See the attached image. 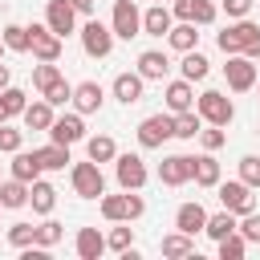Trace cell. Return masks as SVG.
<instances>
[{
	"label": "cell",
	"instance_id": "47",
	"mask_svg": "<svg viewBox=\"0 0 260 260\" xmlns=\"http://www.w3.org/2000/svg\"><path fill=\"white\" fill-rule=\"evenodd\" d=\"M219 8H223L232 20H240V16H248V12H252V0H219Z\"/></svg>",
	"mask_w": 260,
	"mask_h": 260
},
{
	"label": "cell",
	"instance_id": "41",
	"mask_svg": "<svg viewBox=\"0 0 260 260\" xmlns=\"http://www.w3.org/2000/svg\"><path fill=\"white\" fill-rule=\"evenodd\" d=\"M106 248H110V252H126V248H134V228H130V223H118V228L106 236Z\"/></svg>",
	"mask_w": 260,
	"mask_h": 260
},
{
	"label": "cell",
	"instance_id": "38",
	"mask_svg": "<svg viewBox=\"0 0 260 260\" xmlns=\"http://www.w3.org/2000/svg\"><path fill=\"white\" fill-rule=\"evenodd\" d=\"M53 81H61V65H57V61H41V65H32V85H37V93H45Z\"/></svg>",
	"mask_w": 260,
	"mask_h": 260
},
{
	"label": "cell",
	"instance_id": "50",
	"mask_svg": "<svg viewBox=\"0 0 260 260\" xmlns=\"http://www.w3.org/2000/svg\"><path fill=\"white\" fill-rule=\"evenodd\" d=\"M4 53H8V49H4V41H0V61H4Z\"/></svg>",
	"mask_w": 260,
	"mask_h": 260
},
{
	"label": "cell",
	"instance_id": "18",
	"mask_svg": "<svg viewBox=\"0 0 260 260\" xmlns=\"http://www.w3.org/2000/svg\"><path fill=\"white\" fill-rule=\"evenodd\" d=\"M73 106H77V114H98L106 106V89L98 81H81V85H73Z\"/></svg>",
	"mask_w": 260,
	"mask_h": 260
},
{
	"label": "cell",
	"instance_id": "49",
	"mask_svg": "<svg viewBox=\"0 0 260 260\" xmlns=\"http://www.w3.org/2000/svg\"><path fill=\"white\" fill-rule=\"evenodd\" d=\"M73 8H77V12H85V16H89V12H93V0H73Z\"/></svg>",
	"mask_w": 260,
	"mask_h": 260
},
{
	"label": "cell",
	"instance_id": "39",
	"mask_svg": "<svg viewBox=\"0 0 260 260\" xmlns=\"http://www.w3.org/2000/svg\"><path fill=\"white\" fill-rule=\"evenodd\" d=\"M215 244H219V260H244V252H248V240L240 232H232V236H223Z\"/></svg>",
	"mask_w": 260,
	"mask_h": 260
},
{
	"label": "cell",
	"instance_id": "35",
	"mask_svg": "<svg viewBox=\"0 0 260 260\" xmlns=\"http://www.w3.org/2000/svg\"><path fill=\"white\" fill-rule=\"evenodd\" d=\"M199 130H203V118L195 114V106H191V110H183V114H175V138L191 142V138H199Z\"/></svg>",
	"mask_w": 260,
	"mask_h": 260
},
{
	"label": "cell",
	"instance_id": "16",
	"mask_svg": "<svg viewBox=\"0 0 260 260\" xmlns=\"http://www.w3.org/2000/svg\"><path fill=\"white\" fill-rule=\"evenodd\" d=\"M162 98H167V110H171V114H183V110H191V106H195V81L175 77V81H167Z\"/></svg>",
	"mask_w": 260,
	"mask_h": 260
},
{
	"label": "cell",
	"instance_id": "5",
	"mask_svg": "<svg viewBox=\"0 0 260 260\" xmlns=\"http://www.w3.org/2000/svg\"><path fill=\"white\" fill-rule=\"evenodd\" d=\"M77 37H81V49H85V57H110L114 53V28L110 24H102V20H85L81 28H77Z\"/></svg>",
	"mask_w": 260,
	"mask_h": 260
},
{
	"label": "cell",
	"instance_id": "4",
	"mask_svg": "<svg viewBox=\"0 0 260 260\" xmlns=\"http://www.w3.org/2000/svg\"><path fill=\"white\" fill-rule=\"evenodd\" d=\"M146 211V199L138 191H122V195H102V215L110 223H130Z\"/></svg>",
	"mask_w": 260,
	"mask_h": 260
},
{
	"label": "cell",
	"instance_id": "37",
	"mask_svg": "<svg viewBox=\"0 0 260 260\" xmlns=\"http://www.w3.org/2000/svg\"><path fill=\"white\" fill-rule=\"evenodd\" d=\"M61 236H65V228H61L57 219H49V215H45V219L37 223V236H32V244H37V248H57V244H61Z\"/></svg>",
	"mask_w": 260,
	"mask_h": 260
},
{
	"label": "cell",
	"instance_id": "10",
	"mask_svg": "<svg viewBox=\"0 0 260 260\" xmlns=\"http://www.w3.org/2000/svg\"><path fill=\"white\" fill-rule=\"evenodd\" d=\"M223 77H228V89H232V93H248V89L256 85V65H252V57L232 53L228 65H223Z\"/></svg>",
	"mask_w": 260,
	"mask_h": 260
},
{
	"label": "cell",
	"instance_id": "44",
	"mask_svg": "<svg viewBox=\"0 0 260 260\" xmlns=\"http://www.w3.org/2000/svg\"><path fill=\"white\" fill-rule=\"evenodd\" d=\"M32 236H37V223H24V219H20V223L8 228V244H12V248H28Z\"/></svg>",
	"mask_w": 260,
	"mask_h": 260
},
{
	"label": "cell",
	"instance_id": "22",
	"mask_svg": "<svg viewBox=\"0 0 260 260\" xmlns=\"http://www.w3.org/2000/svg\"><path fill=\"white\" fill-rule=\"evenodd\" d=\"M199 24H191V20H175L171 24V32H167V45L175 49V53H191V49H199V32H195Z\"/></svg>",
	"mask_w": 260,
	"mask_h": 260
},
{
	"label": "cell",
	"instance_id": "9",
	"mask_svg": "<svg viewBox=\"0 0 260 260\" xmlns=\"http://www.w3.org/2000/svg\"><path fill=\"white\" fill-rule=\"evenodd\" d=\"M114 175L122 191H142L146 187V162L142 154H114Z\"/></svg>",
	"mask_w": 260,
	"mask_h": 260
},
{
	"label": "cell",
	"instance_id": "36",
	"mask_svg": "<svg viewBox=\"0 0 260 260\" xmlns=\"http://www.w3.org/2000/svg\"><path fill=\"white\" fill-rule=\"evenodd\" d=\"M203 232L211 236V240H223V236H232L236 232V215L223 207V211H215V215H207V223H203Z\"/></svg>",
	"mask_w": 260,
	"mask_h": 260
},
{
	"label": "cell",
	"instance_id": "32",
	"mask_svg": "<svg viewBox=\"0 0 260 260\" xmlns=\"http://www.w3.org/2000/svg\"><path fill=\"white\" fill-rule=\"evenodd\" d=\"M37 158H41V171H65L73 158H69V146L61 142H49V146H37Z\"/></svg>",
	"mask_w": 260,
	"mask_h": 260
},
{
	"label": "cell",
	"instance_id": "42",
	"mask_svg": "<svg viewBox=\"0 0 260 260\" xmlns=\"http://www.w3.org/2000/svg\"><path fill=\"white\" fill-rule=\"evenodd\" d=\"M41 98H45V102H49V106L57 110V106H65V102H73V85H69L65 77H61V81H53V85H49V89H45Z\"/></svg>",
	"mask_w": 260,
	"mask_h": 260
},
{
	"label": "cell",
	"instance_id": "2",
	"mask_svg": "<svg viewBox=\"0 0 260 260\" xmlns=\"http://www.w3.org/2000/svg\"><path fill=\"white\" fill-rule=\"evenodd\" d=\"M195 114H199L203 122H211V126H232L236 106H232L228 93H219V89H203V93L195 98Z\"/></svg>",
	"mask_w": 260,
	"mask_h": 260
},
{
	"label": "cell",
	"instance_id": "30",
	"mask_svg": "<svg viewBox=\"0 0 260 260\" xmlns=\"http://www.w3.org/2000/svg\"><path fill=\"white\" fill-rule=\"evenodd\" d=\"M12 179H20V183L41 179V158H37V150H16V154H12Z\"/></svg>",
	"mask_w": 260,
	"mask_h": 260
},
{
	"label": "cell",
	"instance_id": "33",
	"mask_svg": "<svg viewBox=\"0 0 260 260\" xmlns=\"http://www.w3.org/2000/svg\"><path fill=\"white\" fill-rule=\"evenodd\" d=\"M179 73H183L187 81H203V77L211 73V61H207L199 49H191V53H183V65H179Z\"/></svg>",
	"mask_w": 260,
	"mask_h": 260
},
{
	"label": "cell",
	"instance_id": "24",
	"mask_svg": "<svg viewBox=\"0 0 260 260\" xmlns=\"http://www.w3.org/2000/svg\"><path fill=\"white\" fill-rule=\"evenodd\" d=\"M28 203H32L37 215H49V211L57 207V187L45 183V179H32V183H28Z\"/></svg>",
	"mask_w": 260,
	"mask_h": 260
},
{
	"label": "cell",
	"instance_id": "21",
	"mask_svg": "<svg viewBox=\"0 0 260 260\" xmlns=\"http://www.w3.org/2000/svg\"><path fill=\"white\" fill-rule=\"evenodd\" d=\"M73 252H77V260H98V256L106 252V236H102L98 228H77Z\"/></svg>",
	"mask_w": 260,
	"mask_h": 260
},
{
	"label": "cell",
	"instance_id": "40",
	"mask_svg": "<svg viewBox=\"0 0 260 260\" xmlns=\"http://www.w3.org/2000/svg\"><path fill=\"white\" fill-rule=\"evenodd\" d=\"M24 146V130H16L12 122H0V154H16Z\"/></svg>",
	"mask_w": 260,
	"mask_h": 260
},
{
	"label": "cell",
	"instance_id": "19",
	"mask_svg": "<svg viewBox=\"0 0 260 260\" xmlns=\"http://www.w3.org/2000/svg\"><path fill=\"white\" fill-rule=\"evenodd\" d=\"M142 89H146V81H142V73H138V69H134V73H118V77H114V98H118L122 106L142 102Z\"/></svg>",
	"mask_w": 260,
	"mask_h": 260
},
{
	"label": "cell",
	"instance_id": "6",
	"mask_svg": "<svg viewBox=\"0 0 260 260\" xmlns=\"http://www.w3.org/2000/svg\"><path fill=\"white\" fill-rule=\"evenodd\" d=\"M167 138H175V114L171 110L167 114H150V118L138 122V146L142 150H158Z\"/></svg>",
	"mask_w": 260,
	"mask_h": 260
},
{
	"label": "cell",
	"instance_id": "17",
	"mask_svg": "<svg viewBox=\"0 0 260 260\" xmlns=\"http://www.w3.org/2000/svg\"><path fill=\"white\" fill-rule=\"evenodd\" d=\"M138 73H142V81H162L171 73V57L162 49H146V53H138Z\"/></svg>",
	"mask_w": 260,
	"mask_h": 260
},
{
	"label": "cell",
	"instance_id": "14",
	"mask_svg": "<svg viewBox=\"0 0 260 260\" xmlns=\"http://www.w3.org/2000/svg\"><path fill=\"white\" fill-rule=\"evenodd\" d=\"M171 16L175 20H191V24H211L219 16V8L211 0H171Z\"/></svg>",
	"mask_w": 260,
	"mask_h": 260
},
{
	"label": "cell",
	"instance_id": "34",
	"mask_svg": "<svg viewBox=\"0 0 260 260\" xmlns=\"http://www.w3.org/2000/svg\"><path fill=\"white\" fill-rule=\"evenodd\" d=\"M0 41H4V49H8V53H28V45H32L28 24H4Z\"/></svg>",
	"mask_w": 260,
	"mask_h": 260
},
{
	"label": "cell",
	"instance_id": "31",
	"mask_svg": "<svg viewBox=\"0 0 260 260\" xmlns=\"http://www.w3.org/2000/svg\"><path fill=\"white\" fill-rule=\"evenodd\" d=\"M28 203V183H20V179H0V207L4 211H16V207H24Z\"/></svg>",
	"mask_w": 260,
	"mask_h": 260
},
{
	"label": "cell",
	"instance_id": "3",
	"mask_svg": "<svg viewBox=\"0 0 260 260\" xmlns=\"http://www.w3.org/2000/svg\"><path fill=\"white\" fill-rule=\"evenodd\" d=\"M69 183H73V191H77L81 199H102V195H106V175H102V167H98L93 158L73 162V167H69Z\"/></svg>",
	"mask_w": 260,
	"mask_h": 260
},
{
	"label": "cell",
	"instance_id": "7",
	"mask_svg": "<svg viewBox=\"0 0 260 260\" xmlns=\"http://www.w3.org/2000/svg\"><path fill=\"white\" fill-rule=\"evenodd\" d=\"M215 191H219V203L240 219V215H248V211H256V195H252V187L244 183V179H219L215 183Z\"/></svg>",
	"mask_w": 260,
	"mask_h": 260
},
{
	"label": "cell",
	"instance_id": "20",
	"mask_svg": "<svg viewBox=\"0 0 260 260\" xmlns=\"http://www.w3.org/2000/svg\"><path fill=\"white\" fill-rule=\"evenodd\" d=\"M191 179L199 183V187H215L223 175H219V162H215V150H203V154H195L191 158Z\"/></svg>",
	"mask_w": 260,
	"mask_h": 260
},
{
	"label": "cell",
	"instance_id": "28",
	"mask_svg": "<svg viewBox=\"0 0 260 260\" xmlns=\"http://www.w3.org/2000/svg\"><path fill=\"white\" fill-rule=\"evenodd\" d=\"M24 106H28V93H24V89H16V85H4V89H0V122L20 118Z\"/></svg>",
	"mask_w": 260,
	"mask_h": 260
},
{
	"label": "cell",
	"instance_id": "8",
	"mask_svg": "<svg viewBox=\"0 0 260 260\" xmlns=\"http://www.w3.org/2000/svg\"><path fill=\"white\" fill-rule=\"evenodd\" d=\"M110 28L118 41H134L142 32V12L134 0H114V12H110Z\"/></svg>",
	"mask_w": 260,
	"mask_h": 260
},
{
	"label": "cell",
	"instance_id": "15",
	"mask_svg": "<svg viewBox=\"0 0 260 260\" xmlns=\"http://www.w3.org/2000/svg\"><path fill=\"white\" fill-rule=\"evenodd\" d=\"M158 183L162 187H183L191 183V154H167L158 162Z\"/></svg>",
	"mask_w": 260,
	"mask_h": 260
},
{
	"label": "cell",
	"instance_id": "45",
	"mask_svg": "<svg viewBox=\"0 0 260 260\" xmlns=\"http://www.w3.org/2000/svg\"><path fill=\"white\" fill-rule=\"evenodd\" d=\"M236 232H240L248 244H260V215H256V211L240 215V219H236Z\"/></svg>",
	"mask_w": 260,
	"mask_h": 260
},
{
	"label": "cell",
	"instance_id": "43",
	"mask_svg": "<svg viewBox=\"0 0 260 260\" xmlns=\"http://www.w3.org/2000/svg\"><path fill=\"white\" fill-rule=\"evenodd\" d=\"M236 167H240V179H244L252 191H260V158H256V154H244Z\"/></svg>",
	"mask_w": 260,
	"mask_h": 260
},
{
	"label": "cell",
	"instance_id": "13",
	"mask_svg": "<svg viewBox=\"0 0 260 260\" xmlns=\"http://www.w3.org/2000/svg\"><path fill=\"white\" fill-rule=\"evenodd\" d=\"M49 142H61V146H73V142H85V122L81 114H57L53 126H49Z\"/></svg>",
	"mask_w": 260,
	"mask_h": 260
},
{
	"label": "cell",
	"instance_id": "12",
	"mask_svg": "<svg viewBox=\"0 0 260 260\" xmlns=\"http://www.w3.org/2000/svg\"><path fill=\"white\" fill-rule=\"evenodd\" d=\"M28 37H32V45H28V53L37 57V61H57L61 57V37L49 28V24H28Z\"/></svg>",
	"mask_w": 260,
	"mask_h": 260
},
{
	"label": "cell",
	"instance_id": "23",
	"mask_svg": "<svg viewBox=\"0 0 260 260\" xmlns=\"http://www.w3.org/2000/svg\"><path fill=\"white\" fill-rule=\"evenodd\" d=\"M171 24H175V16H171L167 4H150V8L142 12V32H150V37H167Z\"/></svg>",
	"mask_w": 260,
	"mask_h": 260
},
{
	"label": "cell",
	"instance_id": "11",
	"mask_svg": "<svg viewBox=\"0 0 260 260\" xmlns=\"http://www.w3.org/2000/svg\"><path fill=\"white\" fill-rule=\"evenodd\" d=\"M45 24L65 41L69 32H77V8H73V0H49L45 4Z\"/></svg>",
	"mask_w": 260,
	"mask_h": 260
},
{
	"label": "cell",
	"instance_id": "51",
	"mask_svg": "<svg viewBox=\"0 0 260 260\" xmlns=\"http://www.w3.org/2000/svg\"><path fill=\"white\" fill-rule=\"evenodd\" d=\"M154 4H162V0H154Z\"/></svg>",
	"mask_w": 260,
	"mask_h": 260
},
{
	"label": "cell",
	"instance_id": "25",
	"mask_svg": "<svg viewBox=\"0 0 260 260\" xmlns=\"http://www.w3.org/2000/svg\"><path fill=\"white\" fill-rule=\"evenodd\" d=\"M203 223H207V211H203V203H183L179 211H175V228L179 232H187V236H195V232H203Z\"/></svg>",
	"mask_w": 260,
	"mask_h": 260
},
{
	"label": "cell",
	"instance_id": "27",
	"mask_svg": "<svg viewBox=\"0 0 260 260\" xmlns=\"http://www.w3.org/2000/svg\"><path fill=\"white\" fill-rule=\"evenodd\" d=\"M53 118H57V114H53V106H49L45 98L28 102V106H24V114H20V122H24L28 130H49V126H53Z\"/></svg>",
	"mask_w": 260,
	"mask_h": 260
},
{
	"label": "cell",
	"instance_id": "46",
	"mask_svg": "<svg viewBox=\"0 0 260 260\" xmlns=\"http://www.w3.org/2000/svg\"><path fill=\"white\" fill-rule=\"evenodd\" d=\"M199 142H203V150H219V146L228 142V134H223V126H211V122H203V130H199Z\"/></svg>",
	"mask_w": 260,
	"mask_h": 260
},
{
	"label": "cell",
	"instance_id": "26",
	"mask_svg": "<svg viewBox=\"0 0 260 260\" xmlns=\"http://www.w3.org/2000/svg\"><path fill=\"white\" fill-rule=\"evenodd\" d=\"M162 256L167 260H187V256H195V236H187V232H171V236H162Z\"/></svg>",
	"mask_w": 260,
	"mask_h": 260
},
{
	"label": "cell",
	"instance_id": "1",
	"mask_svg": "<svg viewBox=\"0 0 260 260\" xmlns=\"http://www.w3.org/2000/svg\"><path fill=\"white\" fill-rule=\"evenodd\" d=\"M215 45L232 57V53H244V57H260V24H252L248 16H240L236 24H228L219 37H215Z\"/></svg>",
	"mask_w": 260,
	"mask_h": 260
},
{
	"label": "cell",
	"instance_id": "29",
	"mask_svg": "<svg viewBox=\"0 0 260 260\" xmlns=\"http://www.w3.org/2000/svg\"><path fill=\"white\" fill-rule=\"evenodd\" d=\"M114 154H118V142L110 134H89L85 138V158H93L98 167L102 162H114Z\"/></svg>",
	"mask_w": 260,
	"mask_h": 260
},
{
	"label": "cell",
	"instance_id": "48",
	"mask_svg": "<svg viewBox=\"0 0 260 260\" xmlns=\"http://www.w3.org/2000/svg\"><path fill=\"white\" fill-rule=\"evenodd\" d=\"M4 85H12V73H8V65L0 61V89H4Z\"/></svg>",
	"mask_w": 260,
	"mask_h": 260
}]
</instances>
